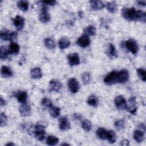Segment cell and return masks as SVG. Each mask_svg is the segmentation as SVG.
Here are the masks:
<instances>
[{
  "label": "cell",
  "mask_w": 146,
  "mask_h": 146,
  "mask_svg": "<svg viewBox=\"0 0 146 146\" xmlns=\"http://www.w3.org/2000/svg\"><path fill=\"white\" fill-rule=\"evenodd\" d=\"M122 17L129 21H141L145 22V13L141 10H136L134 7L123 8L121 10Z\"/></svg>",
  "instance_id": "cell-1"
},
{
  "label": "cell",
  "mask_w": 146,
  "mask_h": 146,
  "mask_svg": "<svg viewBox=\"0 0 146 146\" xmlns=\"http://www.w3.org/2000/svg\"><path fill=\"white\" fill-rule=\"evenodd\" d=\"M44 126L40 124H37L36 125L31 126L29 129V133L34 136L38 140L42 141L45 138Z\"/></svg>",
  "instance_id": "cell-2"
},
{
  "label": "cell",
  "mask_w": 146,
  "mask_h": 146,
  "mask_svg": "<svg viewBox=\"0 0 146 146\" xmlns=\"http://www.w3.org/2000/svg\"><path fill=\"white\" fill-rule=\"evenodd\" d=\"M125 46L127 49L133 54L137 53L139 50V46L136 42L133 39L127 40L125 43Z\"/></svg>",
  "instance_id": "cell-3"
},
{
  "label": "cell",
  "mask_w": 146,
  "mask_h": 146,
  "mask_svg": "<svg viewBox=\"0 0 146 146\" xmlns=\"http://www.w3.org/2000/svg\"><path fill=\"white\" fill-rule=\"evenodd\" d=\"M17 33L14 31L10 32L5 29L1 31V38L3 40H13L17 38Z\"/></svg>",
  "instance_id": "cell-4"
},
{
  "label": "cell",
  "mask_w": 146,
  "mask_h": 146,
  "mask_svg": "<svg viewBox=\"0 0 146 146\" xmlns=\"http://www.w3.org/2000/svg\"><path fill=\"white\" fill-rule=\"evenodd\" d=\"M129 79V73L126 70H121L117 71L116 83H124Z\"/></svg>",
  "instance_id": "cell-5"
},
{
  "label": "cell",
  "mask_w": 146,
  "mask_h": 146,
  "mask_svg": "<svg viewBox=\"0 0 146 146\" xmlns=\"http://www.w3.org/2000/svg\"><path fill=\"white\" fill-rule=\"evenodd\" d=\"M115 104L117 108L119 110H125L127 108V102L121 95H119L115 98Z\"/></svg>",
  "instance_id": "cell-6"
},
{
  "label": "cell",
  "mask_w": 146,
  "mask_h": 146,
  "mask_svg": "<svg viewBox=\"0 0 146 146\" xmlns=\"http://www.w3.org/2000/svg\"><path fill=\"white\" fill-rule=\"evenodd\" d=\"M116 71H112L108 73L104 78V82L107 85H112L116 83Z\"/></svg>",
  "instance_id": "cell-7"
},
{
  "label": "cell",
  "mask_w": 146,
  "mask_h": 146,
  "mask_svg": "<svg viewBox=\"0 0 146 146\" xmlns=\"http://www.w3.org/2000/svg\"><path fill=\"white\" fill-rule=\"evenodd\" d=\"M39 20L43 23H47L50 21V16L48 14L47 7L45 5H43L42 7L41 11L39 14Z\"/></svg>",
  "instance_id": "cell-8"
},
{
  "label": "cell",
  "mask_w": 146,
  "mask_h": 146,
  "mask_svg": "<svg viewBox=\"0 0 146 146\" xmlns=\"http://www.w3.org/2000/svg\"><path fill=\"white\" fill-rule=\"evenodd\" d=\"M68 87L70 91L72 93H76L79 89V84L75 78H71L68 81Z\"/></svg>",
  "instance_id": "cell-9"
},
{
  "label": "cell",
  "mask_w": 146,
  "mask_h": 146,
  "mask_svg": "<svg viewBox=\"0 0 146 146\" xmlns=\"http://www.w3.org/2000/svg\"><path fill=\"white\" fill-rule=\"evenodd\" d=\"M76 44L83 48L87 47L90 44V39L86 35H81L76 40Z\"/></svg>",
  "instance_id": "cell-10"
},
{
  "label": "cell",
  "mask_w": 146,
  "mask_h": 146,
  "mask_svg": "<svg viewBox=\"0 0 146 146\" xmlns=\"http://www.w3.org/2000/svg\"><path fill=\"white\" fill-rule=\"evenodd\" d=\"M67 59L70 65L74 66L78 65L80 63V59L77 53L70 54L67 56Z\"/></svg>",
  "instance_id": "cell-11"
},
{
  "label": "cell",
  "mask_w": 146,
  "mask_h": 146,
  "mask_svg": "<svg viewBox=\"0 0 146 146\" xmlns=\"http://www.w3.org/2000/svg\"><path fill=\"white\" fill-rule=\"evenodd\" d=\"M59 127L60 129L62 131H66L71 128V124L67 118L65 116H63L59 119Z\"/></svg>",
  "instance_id": "cell-12"
},
{
  "label": "cell",
  "mask_w": 146,
  "mask_h": 146,
  "mask_svg": "<svg viewBox=\"0 0 146 146\" xmlns=\"http://www.w3.org/2000/svg\"><path fill=\"white\" fill-rule=\"evenodd\" d=\"M13 23L17 29L19 31L21 30L24 27L25 19L22 17L20 15H17L13 20Z\"/></svg>",
  "instance_id": "cell-13"
},
{
  "label": "cell",
  "mask_w": 146,
  "mask_h": 146,
  "mask_svg": "<svg viewBox=\"0 0 146 146\" xmlns=\"http://www.w3.org/2000/svg\"><path fill=\"white\" fill-rule=\"evenodd\" d=\"M62 86L61 82L56 79H52L50 81L49 88L50 91H59L62 88Z\"/></svg>",
  "instance_id": "cell-14"
},
{
  "label": "cell",
  "mask_w": 146,
  "mask_h": 146,
  "mask_svg": "<svg viewBox=\"0 0 146 146\" xmlns=\"http://www.w3.org/2000/svg\"><path fill=\"white\" fill-rule=\"evenodd\" d=\"M19 112L22 116H28L31 113V107L30 106L26 103H22V104L19 107Z\"/></svg>",
  "instance_id": "cell-15"
},
{
  "label": "cell",
  "mask_w": 146,
  "mask_h": 146,
  "mask_svg": "<svg viewBox=\"0 0 146 146\" xmlns=\"http://www.w3.org/2000/svg\"><path fill=\"white\" fill-rule=\"evenodd\" d=\"M136 99L135 98L132 97L128 100V104L127 109L128 110L129 112L132 114H136L137 111V107L136 106Z\"/></svg>",
  "instance_id": "cell-16"
},
{
  "label": "cell",
  "mask_w": 146,
  "mask_h": 146,
  "mask_svg": "<svg viewBox=\"0 0 146 146\" xmlns=\"http://www.w3.org/2000/svg\"><path fill=\"white\" fill-rule=\"evenodd\" d=\"M90 3L91 5V8L94 10H101L105 6L104 4L101 1L92 0L90 1Z\"/></svg>",
  "instance_id": "cell-17"
},
{
  "label": "cell",
  "mask_w": 146,
  "mask_h": 146,
  "mask_svg": "<svg viewBox=\"0 0 146 146\" xmlns=\"http://www.w3.org/2000/svg\"><path fill=\"white\" fill-rule=\"evenodd\" d=\"M135 140L138 143L142 142L144 137V132L141 129H137L133 132V134Z\"/></svg>",
  "instance_id": "cell-18"
},
{
  "label": "cell",
  "mask_w": 146,
  "mask_h": 146,
  "mask_svg": "<svg viewBox=\"0 0 146 146\" xmlns=\"http://www.w3.org/2000/svg\"><path fill=\"white\" fill-rule=\"evenodd\" d=\"M70 43H70L69 39L66 36L61 38L59 40V42H58L59 47L61 50L65 49V48H67L68 47H69V46L70 45Z\"/></svg>",
  "instance_id": "cell-19"
},
{
  "label": "cell",
  "mask_w": 146,
  "mask_h": 146,
  "mask_svg": "<svg viewBox=\"0 0 146 146\" xmlns=\"http://www.w3.org/2000/svg\"><path fill=\"white\" fill-rule=\"evenodd\" d=\"M107 54L111 58H115L117 57V52L113 44L111 43L108 44L107 49Z\"/></svg>",
  "instance_id": "cell-20"
},
{
  "label": "cell",
  "mask_w": 146,
  "mask_h": 146,
  "mask_svg": "<svg viewBox=\"0 0 146 146\" xmlns=\"http://www.w3.org/2000/svg\"><path fill=\"white\" fill-rule=\"evenodd\" d=\"M1 75L4 78H9L12 75V71L9 67L6 66H3L1 67Z\"/></svg>",
  "instance_id": "cell-21"
},
{
  "label": "cell",
  "mask_w": 146,
  "mask_h": 146,
  "mask_svg": "<svg viewBox=\"0 0 146 146\" xmlns=\"http://www.w3.org/2000/svg\"><path fill=\"white\" fill-rule=\"evenodd\" d=\"M31 76L33 79H38L42 78V73L39 68H34L31 71Z\"/></svg>",
  "instance_id": "cell-22"
},
{
  "label": "cell",
  "mask_w": 146,
  "mask_h": 146,
  "mask_svg": "<svg viewBox=\"0 0 146 146\" xmlns=\"http://www.w3.org/2000/svg\"><path fill=\"white\" fill-rule=\"evenodd\" d=\"M19 46L17 43L11 42L10 44L9 47V52L10 54H17L19 52Z\"/></svg>",
  "instance_id": "cell-23"
},
{
  "label": "cell",
  "mask_w": 146,
  "mask_h": 146,
  "mask_svg": "<svg viewBox=\"0 0 146 146\" xmlns=\"http://www.w3.org/2000/svg\"><path fill=\"white\" fill-rule=\"evenodd\" d=\"M107 10L111 13H115L117 9V6L115 2L112 1L108 2L106 5Z\"/></svg>",
  "instance_id": "cell-24"
},
{
  "label": "cell",
  "mask_w": 146,
  "mask_h": 146,
  "mask_svg": "<svg viewBox=\"0 0 146 146\" xmlns=\"http://www.w3.org/2000/svg\"><path fill=\"white\" fill-rule=\"evenodd\" d=\"M18 7L23 11H26L29 9V2L25 0L19 1L17 2Z\"/></svg>",
  "instance_id": "cell-25"
},
{
  "label": "cell",
  "mask_w": 146,
  "mask_h": 146,
  "mask_svg": "<svg viewBox=\"0 0 146 146\" xmlns=\"http://www.w3.org/2000/svg\"><path fill=\"white\" fill-rule=\"evenodd\" d=\"M60 112V108L57 107L51 106L49 108V113L50 115L53 117H57L59 116Z\"/></svg>",
  "instance_id": "cell-26"
},
{
  "label": "cell",
  "mask_w": 146,
  "mask_h": 146,
  "mask_svg": "<svg viewBox=\"0 0 146 146\" xmlns=\"http://www.w3.org/2000/svg\"><path fill=\"white\" fill-rule=\"evenodd\" d=\"M27 98V93L25 91H20L17 94V98L19 102L24 103L26 102Z\"/></svg>",
  "instance_id": "cell-27"
},
{
  "label": "cell",
  "mask_w": 146,
  "mask_h": 146,
  "mask_svg": "<svg viewBox=\"0 0 146 146\" xmlns=\"http://www.w3.org/2000/svg\"><path fill=\"white\" fill-rule=\"evenodd\" d=\"M107 132L103 128H99L96 131V135L101 140H106Z\"/></svg>",
  "instance_id": "cell-28"
},
{
  "label": "cell",
  "mask_w": 146,
  "mask_h": 146,
  "mask_svg": "<svg viewBox=\"0 0 146 146\" xmlns=\"http://www.w3.org/2000/svg\"><path fill=\"white\" fill-rule=\"evenodd\" d=\"M59 142V139L55 136H48L46 139V143L49 145H56Z\"/></svg>",
  "instance_id": "cell-29"
},
{
  "label": "cell",
  "mask_w": 146,
  "mask_h": 146,
  "mask_svg": "<svg viewBox=\"0 0 146 146\" xmlns=\"http://www.w3.org/2000/svg\"><path fill=\"white\" fill-rule=\"evenodd\" d=\"M84 32L85 35L87 36H93L96 34V29L94 26L90 25L85 28Z\"/></svg>",
  "instance_id": "cell-30"
},
{
  "label": "cell",
  "mask_w": 146,
  "mask_h": 146,
  "mask_svg": "<svg viewBox=\"0 0 146 146\" xmlns=\"http://www.w3.org/2000/svg\"><path fill=\"white\" fill-rule=\"evenodd\" d=\"M106 140H107L110 143H113L116 141V134L111 130L107 131Z\"/></svg>",
  "instance_id": "cell-31"
},
{
  "label": "cell",
  "mask_w": 146,
  "mask_h": 146,
  "mask_svg": "<svg viewBox=\"0 0 146 146\" xmlns=\"http://www.w3.org/2000/svg\"><path fill=\"white\" fill-rule=\"evenodd\" d=\"M99 101H98V99L97 98V97L95 95H91L87 100V103L92 107H96L98 104Z\"/></svg>",
  "instance_id": "cell-32"
},
{
  "label": "cell",
  "mask_w": 146,
  "mask_h": 146,
  "mask_svg": "<svg viewBox=\"0 0 146 146\" xmlns=\"http://www.w3.org/2000/svg\"><path fill=\"white\" fill-rule=\"evenodd\" d=\"M82 127L86 132H89L92 129L91 123L88 120H83L82 122Z\"/></svg>",
  "instance_id": "cell-33"
},
{
  "label": "cell",
  "mask_w": 146,
  "mask_h": 146,
  "mask_svg": "<svg viewBox=\"0 0 146 146\" xmlns=\"http://www.w3.org/2000/svg\"><path fill=\"white\" fill-rule=\"evenodd\" d=\"M45 46L49 49H53L55 47V44L54 40L51 38H48L44 40Z\"/></svg>",
  "instance_id": "cell-34"
},
{
  "label": "cell",
  "mask_w": 146,
  "mask_h": 146,
  "mask_svg": "<svg viewBox=\"0 0 146 146\" xmlns=\"http://www.w3.org/2000/svg\"><path fill=\"white\" fill-rule=\"evenodd\" d=\"M9 54V50H7L6 48L3 46L1 47V48H0V58L2 60L6 59L7 58Z\"/></svg>",
  "instance_id": "cell-35"
},
{
  "label": "cell",
  "mask_w": 146,
  "mask_h": 146,
  "mask_svg": "<svg viewBox=\"0 0 146 146\" xmlns=\"http://www.w3.org/2000/svg\"><path fill=\"white\" fill-rule=\"evenodd\" d=\"M91 75L89 72H84L82 75V80L84 84H87L91 80Z\"/></svg>",
  "instance_id": "cell-36"
},
{
  "label": "cell",
  "mask_w": 146,
  "mask_h": 146,
  "mask_svg": "<svg viewBox=\"0 0 146 146\" xmlns=\"http://www.w3.org/2000/svg\"><path fill=\"white\" fill-rule=\"evenodd\" d=\"M137 72L139 77L143 80V82H145L146 80V76H145V71L144 69L140 68L137 69Z\"/></svg>",
  "instance_id": "cell-37"
},
{
  "label": "cell",
  "mask_w": 146,
  "mask_h": 146,
  "mask_svg": "<svg viewBox=\"0 0 146 146\" xmlns=\"http://www.w3.org/2000/svg\"><path fill=\"white\" fill-rule=\"evenodd\" d=\"M114 124H115L116 128L118 130H120V129L124 128V125H125L124 121L121 119H119V120H117L116 121H115Z\"/></svg>",
  "instance_id": "cell-38"
},
{
  "label": "cell",
  "mask_w": 146,
  "mask_h": 146,
  "mask_svg": "<svg viewBox=\"0 0 146 146\" xmlns=\"http://www.w3.org/2000/svg\"><path fill=\"white\" fill-rule=\"evenodd\" d=\"M41 104L43 106H44L45 107H48V108L52 106V103L51 101L46 98H44L42 99Z\"/></svg>",
  "instance_id": "cell-39"
},
{
  "label": "cell",
  "mask_w": 146,
  "mask_h": 146,
  "mask_svg": "<svg viewBox=\"0 0 146 146\" xmlns=\"http://www.w3.org/2000/svg\"><path fill=\"white\" fill-rule=\"evenodd\" d=\"M0 117H1V125L2 127H3L5 125H6L7 123V116L4 113H1Z\"/></svg>",
  "instance_id": "cell-40"
},
{
  "label": "cell",
  "mask_w": 146,
  "mask_h": 146,
  "mask_svg": "<svg viewBox=\"0 0 146 146\" xmlns=\"http://www.w3.org/2000/svg\"><path fill=\"white\" fill-rule=\"evenodd\" d=\"M41 3H43V5L45 6H47V5H51V6H53L54 5H55V3H56V2L55 1H41Z\"/></svg>",
  "instance_id": "cell-41"
},
{
  "label": "cell",
  "mask_w": 146,
  "mask_h": 146,
  "mask_svg": "<svg viewBox=\"0 0 146 146\" xmlns=\"http://www.w3.org/2000/svg\"><path fill=\"white\" fill-rule=\"evenodd\" d=\"M120 145H122V146H127V145H129V141L128 140H126V139H124V140H123L121 141V143H120Z\"/></svg>",
  "instance_id": "cell-42"
},
{
  "label": "cell",
  "mask_w": 146,
  "mask_h": 146,
  "mask_svg": "<svg viewBox=\"0 0 146 146\" xmlns=\"http://www.w3.org/2000/svg\"><path fill=\"white\" fill-rule=\"evenodd\" d=\"M137 3L139 6H145V1H137Z\"/></svg>",
  "instance_id": "cell-43"
},
{
  "label": "cell",
  "mask_w": 146,
  "mask_h": 146,
  "mask_svg": "<svg viewBox=\"0 0 146 146\" xmlns=\"http://www.w3.org/2000/svg\"><path fill=\"white\" fill-rule=\"evenodd\" d=\"M5 104H6L5 100L1 97V99H0V104H1V106H3L5 105Z\"/></svg>",
  "instance_id": "cell-44"
},
{
  "label": "cell",
  "mask_w": 146,
  "mask_h": 146,
  "mask_svg": "<svg viewBox=\"0 0 146 146\" xmlns=\"http://www.w3.org/2000/svg\"><path fill=\"white\" fill-rule=\"evenodd\" d=\"M75 117L76 119H80V118H82V116L79 114H75Z\"/></svg>",
  "instance_id": "cell-45"
},
{
  "label": "cell",
  "mask_w": 146,
  "mask_h": 146,
  "mask_svg": "<svg viewBox=\"0 0 146 146\" xmlns=\"http://www.w3.org/2000/svg\"><path fill=\"white\" fill-rule=\"evenodd\" d=\"M6 146H9V145H11V146H13V145H14V143H7L6 144Z\"/></svg>",
  "instance_id": "cell-46"
},
{
  "label": "cell",
  "mask_w": 146,
  "mask_h": 146,
  "mask_svg": "<svg viewBox=\"0 0 146 146\" xmlns=\"http://www.w3.org/2000/svg\"><path fill=\"white\" fill-rule=\"evenodd\" d=\"M61 145H69V144L67 143H62L61 144Z\"/></svg>",
  "instance_id": "cell-47"
}]
</instances>
